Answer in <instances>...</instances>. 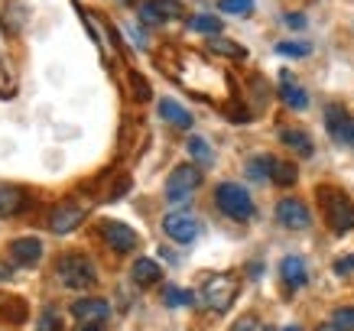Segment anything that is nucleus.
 I'll use <instances>...</instances> for the list:
<instances>
[{
	"instance_id": "9b49d317",
	"label": "nucleus",
	"mask_w": 354,
	"mask_h": 331,
	"mask_svg": "<svg viewBox=\"0 0 354 331\" xmlns=\"http://www.w3.org/2000/svg\"><path fill=\"white\" fill-rule=\"evenodd\" d=\"M10 257L16 267H33L43 257V241L39 237H16L10 244Z\"/></svg>"
},
{
	"instance_id": "7c9ffc66",
	"label": "nucleus",
	"mask_w": 354,
	"mask_h": 331,
	"mask_svg": "<svg viewBox=\"0 0 354 331\" xmlns=\"http://www.w3.org/2000/svg\"><path fill=\"white\" fill-rule=\"evenodd\" d=\"M286 23L299 29V26H305V16H299V13H293V16H286Z\"/></svg>"
},
{
	"instance_id": "2f4dec72",
	"label": "nucleus",
	"mask_w": 354,
	"mask_h": 331,
	"mask_svg": "<svg viewBox=\"0 0 354 331\" xmlns=\"http://www.w3.org/2000/svg\"><path fill=\"white\" fill-rule=\"evenodd\" d=\"M234 331H254V319H244V321H237V325H234Z\"/></svg>"
},
{
	"instance_id": "aec40b11",
	"label": "nucleus",
	"mask_w": 354,
	"mask_h": 331,
	"mask_svg": "<svg viewBox=\"0 0 354 331\" xmlns=\"http://www.w3.org/2000/svg\"><path fill=\"white\" fill-rule=\"evenodd\" d=\"M296 175H299V172H296L293 162H280V160L273 162V172H270V179H273L276 185H283V188H286V185H293Z\"/></svg>"
},
{
	"instance_id": "39448f33",
	"label": "nucleus",
	"mask_w": 354,
	"mask_h": 331,
	"mask_svg": "<svg viewBox=\"0 0 354 331\" xmlns=\"http://www.w3.org/2000/svg\"><path fill=\"white\" fill-rule=\"evenodd\" d=\"M198 185H202V169L198 166H176V169L169 172V179H166V198L169 201H182V198H189L192 192H196Z\"/></svg>"
},
{
	"instance_id": "f8f14e48",
	"label": "nucleus",
	"mask_w": 354,
	"mask_h": 331,
	"mask_svg": "<svg viewBox=\"0 0 354 331\" xmlns=\"http://www.w3.org/2000/svg\"><path fill=\"white\" fill-rule=\"evenodd\" d=\"M82 218H85V208H82V205H62V208L52 211L49 228L56 234H69V231H75V228L82 224Z\"/></svg>"
},
{
	"instance_id": "cd10ccee",
	"label": "nucleus",
	"mask_w": 354,
	"mask_h": 331,
	"mask_svg": "<svg viewBox=\"0 0 354 331\" xmlns=\"http://www.w3.org/2000/svg\"><path fill=\"white\" fill-rule=\"evenodd\" d=\"M338 143H348V147H354V117H348V123H344L342 130H338V136H335Z\"/></svg>"
},
{
	"instance_id": "423d86ee",
	"label": "nucleus",
	"mask_w": 354,
	"mask_h": 331,
	"mask_svg": "<svg viewBox=\"0 0 354 331\" xmlns=\"http://www.w3.org/2000/svg\"><path fill=\"white\" fill-rule=\"evenodd\" d=\"M276 221H280L283 228H290V231H305V228L312 224V214L305 208V201H299V198H283L280 205H276Z\"/></svg>"
},
{
	"instance_id": "f03ea898",
	"label": "nucleus",
	"mask_w": 354,
	"mask_h": 331,
	"mask_svg": "<svg viewBox=\"0 0 354 331\" xmlns=\"http://www.w3.org/2000/svg\"><path fill=\"white\" fill-rule=\"evenodd\" d=\"M215 205L234 221H247L254 214L250 192H247L244 185H234V182H221L218 188H215Z\"/></svg>"
},
{
	"instance_id": "4be33fe9",
	"label": "nucleus",
	"mask_w": 354,
	"mask_h": 331,
	"mask_svg": "<svg viewBox=\"0 0 354 331\" xmlns=\"http://www.w3.org/2000/svg\"><path fill=\"white\" fill-rule=\"evenodd\" d=\"M189 153H192V160H196L198 166H208V162H211V147H208L202 136H192V140H189Z\"/></svg>"
},
{
	"instance_id": "c85d7f7f",
	"label": "nucleus",
	"mask_w": 354,
	"mask_h": 331,
	"mask_svg": "<svg viewBox=\"0 0 354 331\" xmlns=\"http://www.w3.org/2000/svg\"><path fill=\"white\" fill-rule=\"evenodd\" d=\"M130 82H134V95L140 101H147L150 98V85H147V78H140V75H130Z\"/></svg>"
},
{
	"instance_id": "c756f323",
	"label": "nucleus",
	"mask_w": 354,
	"mask_h": 331,
	"mask_svg": "<svg viewBox=\"0 0 354 331\" xmlns=\"http://www.w3.org/2000/svg\"><path fill=\"white\" fill-rule=\"evenodd\" d=\"M335 273H354V257H342V260H335Z\"/></svg>"
},
{
	"instance_id": "20e7f679",
	"label": "nucleus",
	"mask_w": 354,
	"mask_h": 331,
	"mask_svg": "<svg viewBox=\"0 0 354 331\" xmlns=\"http://www.w3.org/2000/svg\"><path fill=\"white\" fill-rule=\"evenodd\" d=\"M234 295H237V280L228 276V273H218V276H211L205 282V289H202V299H205L208 308H215V312H228L234 302Z\"/></svg>"
},
{
	"instance_id": "1a4fd4ad",
	"label": "nucleus",
	"mask_w": 354,
	"mask_h": 331,
	"mask_svg": "<svg viewBox=\"0 0 354 331\" xmlns=\"http://www.w3.org/2000/svg\"><path fill=\"white\" fill-rule=\"evenodd\" d=\"M179 10H182L179 0H147L140 7V20L150 26H159V23H166V20H176Z\"/></svg>"
},
{
	"instance_id": "473e14b6",
	"label": "nucleus",
	"mask_w": 354,
	"mask_h": 331,
	"mask_svg": "<svg viewBox=\"0 0 354 331\" xmlns=\"http://www.w3.org/2000/svg\"><path fill=\"white\" fill-rule=\"evenodd\" d=\"M316 331H344L342 325H335V321H325V325H318Z\"/></svg>"
},
{
	"instance_id": "6e6552de",
	"label": "nucleus",
	"mask_w": 354,
	"mask_h": 331,
	"mask_svg": "<svg viewBox=\"0 0 354 331\" xmlns=\"http://www.w3.org/2000/svg\"><path fill=\"white\" fill-rule=\"evenodd\" d=\"M101 234H104V241H108L117 254H130L137 247V231L127 228V224H121V221H104V224H101Z\"/></svg>"
},
{
	"instance_id": "b1692460",
	"label": "nucleus",
	"mask_w": 354,
	"mask_h": 331,
	"mask_svg": "<svg viewBox=\"0 0 354 331\" xmlns=\"http://www.w3.org/2000/svg\"><path fill=\"white\" fill-rule=\"evenodd\" d=\"M218 10L234 13V16H247L254 10V0H218Z\"/></svg>"
},
{
	"instance_id": "a211bd4d",
	"label": "nucleus",
	"mask_w": 354,
	"mask_h": 331,
	"mask_svg": "<svg viewBox=\"0 0 354 331\" xmlns=\"http://www.w3.org/2000/svg\"><path fill=\"white\" fill-rule=\"evenodd\" d=\"M283 143L286 147H293L299 156H312V143H309V136L303 134V130H283Z\"/></svg>"
},
{
	"instance_id": "4468645a",
	"label": "nucleus",
	"mask_w": 354,
	"mask_h": 331,
	"mask_svg": "<svg viewBox=\"0 0 354 331\" xmlns=\"http://www.w3.org/2000/svg\"><path fill=\"white\" fill-rule=\"evenodd\" d=\"M159 276H163V270H159L156 260H137L134 263V282L137 286H153V282H159Z\"/></svg>"
},
{
	"instance_id": "7ed1b4c3",
	"label": "nucleus",
	"mask_w": 354,
	"mask_h": 331,
	"mask_svg": "<svg viewBox=\"0 0 354 331\" xmlns=\"http://www.w3.org/2000/svg\"><path fill=\"white\" fill-rule=\"evenodd\" d=\"M59 280L69 286V289H88L95 286L98 273H95V263L82 254H65L59 257Z\"/></svg>"
},
{
	"instance_id": "6ab92c4d",
	"label": "nucleus",
	"mask_w": 354,
	"mask_h": 331,
	"mask_svg": "<svg viewBox=\"0 0 354 331\" xmlns=\"http://www.w3.org/2000/svg\"><path fill=\"white\" fill-rule=\"evenodd\" d=\"M208 49H211V52H221V56H231V59H244V56H247L244 46H237V42H228V39H221V36H208Z\"/></svg>"
},
{
	"instance_id": "72a5a7b5",
	"label": "nucleus",
	"mask_w": 354,
	"mask_h": 331,
	"mask_svg": "<svg viewBox=\"0 0 354 331\" xmlns=\"http://www.w3.org/2000/svg\"><path fill=\"white\" fill-rule=\"evenodd\" d=\"M78 331H101V325H91V321H78Z\"/></svg>"
},
{
	"instance_id": "f257e3e1",
	"label": "nucleus",
	"mask_w": 354,
	"mask_h": 331,
	"mask_svg": "<svg viewBox=\"0 0 354 331\" xmlns=\"http://www.w3.org/2000/svg\"><path fill=\"white\" fill-rule=\"evenodd\" d=\"M318 205H322V214H325V221H329V228L335 234H348L354 228V201L344 195L342 188L322 185L318 188Z\"/></svg>"
},
{
	"instance_id": "412c9836",
	"label": "nucleus",
	"mask_w": 354,
	"mask_h": 331,
	"mask_svg": "<svg viewBox=\"0 0 354 331\" xmlns=\"http://www.w3.org/2000/svg\"><path fill=\"white\" fill-rule=\"evenodd\" d=\"M192 29H198V33H208V36H218L221 33V20L218 16H208V13H202V16H192Z\"/></svg>"
},
{
	"instance_id": "5701e85b",
	"label": "nucleus",
	"mask_w": 354,
	"mask_h": 331,
	"mask_svg": "<svg viewBox=\"0 0 354 331\" xmlns=\"http://www.w3.org/2000/svg\"><path fill=\"white\" fill-rule=\"evenodd\" d=\"M163 299H166V306H172V308H176V306H192V302H196V293H189V289H176V286H169Z\"/></svg>"
},
{
	"instance_id": "ddd939ff",
	"label": "nucleus",
	"mask_w": 354,
	"mask_h": 331,
	"mask_svg": "<svg viewBox=\"0 0 354 331\" xmlns=\"http://www.w3.org/2000/svg\"><path fill=\"white\" fill-rule=\"evenodd\" d=\"M159 114H163V121H169L172 127H182V130H189V127H192V114H189L179 101H172V98L159 101Z\"/></svg>"
},
{
	"instance_id": "a878e982",
	"label": "nucleus",
	"mask_w": 354,
	"mask_h": 331,
	"mask_svg": "<svg viewBox=\"0 0 354 331\" xmlns=\"http://www.w3.org/2000/svg\"><path fill=\"white\" fill-rule=\"evenodd\" d=\"M276 52H280V56H309L312 46H309V42H280Z\"/></svg>"
},
{
	"instance_id": "9d476101",
	"label": "nucleus",
	"mask_w": 354,
	"mask_h": 331,
	"mask_svg": "<svg viewBox=\"0 0 354 331\" xmlns=\"http://www.w3.org/2000/svg\"><path fill=\"white\" fill-rule=\"evenodd\" d=\"M72 315L78 321H91V325H98L110 315V306L104 299H95V295H88V299H75L72 302Z\"/></svg>"
},
{
	"instance_id": "f704fd0d",
	"label": "nucleus",
	"mask_w": 354,
	"mask_h": 331,
	"mask_svg": "<svg viewBox=\"0 0 354 331\" xmlns=\"http://www.w3.org/2000/svg\"><path fill=\"white\" fill-rule=\"evenodd\" d=\"M283 331H299V328H296V325H290V328H283Z\"/></svg>"
},
{
	"instance_id": "393cba45",
	"label": "nucleus",
	"mask_w": 354,
	"mask_h": 331,
	"mask_svg": "<svg viewBox=\"0 0 354 331\" xmlns=\"http://www.w3.org/2000/svg\"><path fill=\"white\" fill-rule=\"evenodd\" d=\"M331 321H335V325H342L344 331H354V306L338 308V312L331 315Z\"/></svg>"
},
{
	"instance_id": "bb28decb",
	"label": "nucleus",
	"mask_w": 354,
	"mask_h": 331,
	"mask_svg": "<svg viewBox=\"0 0 354 331\" xmlns=\"http://www.w3.org/2000/svg\"><path fill=\"white\" fill-rule=\"evenodd\" d=\"M39 331H59L62 325H59V315L52 312V308H43V315H39V325H36Z\"/></svg>"
},
{
	"instance_id": "dca6fc26",
	"label": "nucleus",
	"mask_w": 354,
	"mask_h": 331,
	"mask_svg": "<svg viewBox=\"0 0 354 331\" xmlns=\"http://www.w3.org/2000/svg\"><path fill=\"white\" fill-rule=\"evenodd\" d=\"M20 208H23V195L10 185H0V218H10Z\"/></svg>"
},
{
	"instance_id": "f3484780",
	"label": "nucleus",
	"mask_w": 354,
	"mask_h": 331,
	"mask_svg": "<svg viewBox=\"0 0 354 331\" xmlns=\"http://www.w3.org/2000/svg\"><path fill=\"white\" fill-rule=\"evenodd\" d=\"M280 95H283V101L290 104V108H296V110H303L305 104H309V98H305V91L299 85H293V78L290 75H283V88H280Z\"/></svg>"
},
{
	"instance_id": "0eeeda50",
	"label": "nucleus",
	"mask_w": 354,
	"mask_h": 331,
	"mask_svg": "<svg viewBox=\"0 0 354 331\" xmlns=\"http://www.w3.org/2000/svg\"><path fill=\"white\" fill-rule=\"evenodd\" d=\"M163 231L169 234L176 244H192L198 237V221L192 218V214H166Z\"/></svg>"
},
{
	"instance_id": "2eb2a0df",
	"label": "nucleus",
	"mask_w": 354,
	"mask_h": 331,
	"mask_svg": "<svg viewBox=\"0 0 354 331\" xmlns=\"http://www.w3.org/2000/svg\"><path fill=\"white\" fill-rule=\"evenodd\" d=\"M280 273H283V280L290 282V286H293V289H299V286H305V280H309V276H305V263L299 257H286L280 263Z\"/></svg>"
}]
</instances>
